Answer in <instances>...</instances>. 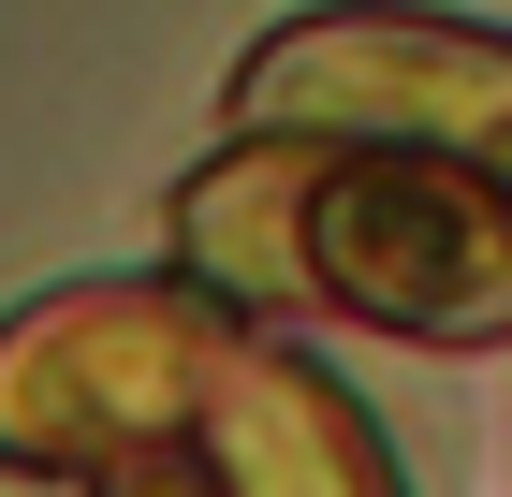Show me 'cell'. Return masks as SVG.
<instances>
[{"label": "cell", "mask_w": 512, "mask_h": 497, "mask_svg": "<svg viewBox=\"0 0 512 497\" xmlns=\"http://www.w3.org/2000/svg\"><path fill=\"white\" fill-rule=\"evenodd\" d=\"M322 264L352 278L366 307H425V322H454L439 278H483V234H469V205L439 191V176L381 161V176H337V191H322Z\"/></svg>", "instance_id": "1"}]
</instances>
